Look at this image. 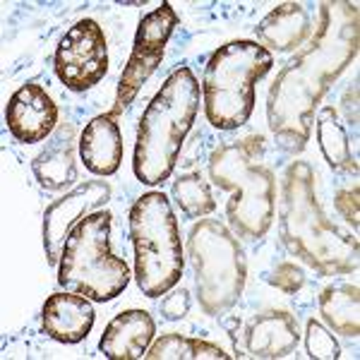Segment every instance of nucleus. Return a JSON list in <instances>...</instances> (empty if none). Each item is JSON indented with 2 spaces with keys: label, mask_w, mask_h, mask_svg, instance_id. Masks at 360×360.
<instances>
[{
  "label": "nucleus",
  "mask_w": 360,
  "mask_h": 360,
  "mask_svg": "<svg viewBox=\"0 0 360 360\" xmlns=\"http://www.w3.org/2000/svg\"><path fill=\"white\" fill-rule=\"evenodd\" d=\"M300 341L298 322L286 310H266L255 315L243 329L245 356L259 360H278L295 351Z\"/></svg>",
  "instance_id": "obj_13"
},
{
  "label": "nucleus",
  "mask_w": 360,
  "mask_h": 360,
  "mask_svg": "<svg viewBox=\"0 0 360 360\" xmlns=\"http://www.w3.org/2000/svg\"><path fill=\"white\" fill-rule=\"evenodd\" d=\"M5 123L17 142H41L56 130L58 106L41 84H22L10 96L8 108H5Z\"/></svg>",
  "instance_id": "obj_12"
},
{
  "label": "nucleus",
  "mask_w": 360,
  "mask_h": 360,
  "mask_svg": "<svg viewBox=\"0 0 360 360\" xmlns=\"http://www.w3.org/2000/svg\"><path fill=\"white\" fill-rule=\"evenodd\" d=\"M264 137L250 135L219 144L209 156V178L219 190L233 193L226 219L238 238L266 236L276 209V176L264 159Z\"/></svg>",
  "instance_id": "obj_3"
},
{
  "label": "nucleus",
  "mask_w": 360,
  "mask_h": 360,
  "mask_svg": "<svg viewBox=\"0 0 360 360\" xmlns=\"http://www.w3.org/2000/svg\"><path fill=\"white\" fill-rule=\"evenodd\" d=\"M147 360H226L229 353H224L219 346L209 341L190 339L180 334H166L156 339L152 348L144 353Z\"/></svg>",
  "instance_id": "obj_21"
},
{
  "label": "nucleus",
  "mask_w": 360,
  "mask_h": 360,
  "mask_svg": "<svg viewBox=\"0 0 360 360\" xmlns=\"http://www.w3.org/2000/svg\"><path fill=\"white\" fill-rule=\"evenodd\" d=\"M111 200V185L106 180H84L75 190H70L65 197L56 200L44 212V250L46 262L58 266L63 248H65L72 229L89 217L91 212L106 207Z\"/></svg>",
  "instance_id": "obj_11"
},
{
  "label": "nucleus",
  "mask_w": 360,
  "mask_h": 360,
  "mask_svg": "<svg viewBox=\"0 0 360 360\" xmlns=\"http://www.w3.org/2000/svg\"><path fill=\"white\" fill-rule=\"evenodd\" d=\"M173 200L183 209L188 219H202L217 209L214 195L209 190V183L200 171L183 173L176 183H173Z\"/></svg>",
  "instance_id": "obj_22"
},
{
  "label": "nucleus",
  "mask_w": 360,
  "mask_h": 360,
  "mask_svg": "<svg viewBox=\"0 0 360 360\" xmlns=\"http://www.w3.org/2000/svg\"><path fill=\"white\" fill-rule=\"evenodd\" d=\"M190 305H193V300H190L188 288L173 286L171 291L164 295V300H161V315H164V319H168V322H178V319H183L190 312Z\"/></svg>",
  "instance_id": "obj_26"
},
{
  "label": "nucleus",
  "mask_w": 360,
  "mask_h": 360,
  "mask_svg": "<svg viewBox=\"0 0 360 360\" xmlns=\"http://www.w3.org/2000/svg\"><path fill=\"white\" fill-rule=\"evenodd\" d=\"M334 207H336V212L341 214V219L353 226V231L360 229V188H358V183L348 190H339V193L334 195Z\"/></svg>",
  "instance_id": "obj_25"
},
{
  "label": "nucleus",
  "mask_w": 360,
  "mask_h": 360,
  "mask_svg": "<svg viewBox=\"0 0 360 360\" xmlns=\"http://www.w3.org/2000/svg\"><path fill=\"white\" fill-rule=\"evenodd\" d=\"M200 307L209 317L231 310L245 288V252L233 231L217 219H200L188 238Z\"/></svg>",
  "instance_id": "obj_8"
},
{
  "label": "nucleus",
  "mask_w": 360,
  "mask_h": 360,
  "mask_svg": "<svg viewBox=\"0 0 360 360\" xmlns=\"http://www.w3.org/2000/svg\"><path fill=\"white\" fill-rule=\"evenodd\" d=\"M79 154L84 166L96 176H113L123 161V135L111 113L96 115L79 135Z\"/></svg>",
  "instance_id": "obj_16"
},
{
  "label": "nucleus",
  "mask_w": 360,
  "mask_h": 360,
  "mask_svg": "<svg viewBox=\"0 0 360 360\" xmlns=\"http://www.w3.org/2000/svg\"><path fill=\"white\" fill-rule=\"evenodd\" d=\"M278 236L288 252L322 276L351 274L358 269V238L341 231L324 214L315 193V171L305 161H293L283 176Z\"/></svg>",
  "instance_id": "obj_2"
},
{
  "label": "nucleus",
  "mask_w": 360,
  "mask_h": 360,
  "mask_svg": "<svg viewBox=\"0 0 360 360\" xmlns=\"http://www.w3.org/2000/svg\"><path fill=\"white\" fill-rule=\"evenodd\" d=\"M75 125L65 123L51 135L49 144L32 161V171L46 190H65L77 180L75 164Z\"/></svg>",
  "instance_id": "obj_17"
},
{
  "label": "nucleus",
  "mask_w": 360,
  "mask_h": 360,
  "mask_svg": "<svg viewBox=\"0 0 360 360\" xmlns=\"http://www.w3.org/2000/svg\"><path fill=\"white\" fill-rule=\"evenodd\" d=\"M319 315L332 332L358 339L360 336V288L356 283H332L319 295Z\"/></svg>",
  "instance_id": "obj_19"
},
{
  "label": "nucleus",
  "mask_w": 360,
  "mask_h": 360,
  "mask_svg": "<svg viewBox=\"0 0 360 360\" xmlns=\"http://www.w3.org/2000/svg\"><path fill=\"white\" fill-rule=\"evenodd\" d=\"M274 65V56L257 41L219 46L205 68V115L217 130H238L255 111V89Z\"/></svg>",
  "instance_id": "obj_5"
},
{
  "label": "nucleus",
  "mask_w": 360,
  "mask_h": 360,
  "mask_svg": "<svg viewBox=\"0 0 360 360\" xmlns=\"http://www.w3.org/2000/svg\"><path fill=\"white\" fill-rule=\"evenodd\" d=\"M266 283L278 288L281 293L293 295L305 286V271L293 262H281L274 266V271H271L269 276H266Z\"/></svg>",
  "instance_id": "obj_24"
},
{
  "label": "nucleus",
  "mask_w": 360,
  "mask_h": 360,
  "mask_svg": "<svg viewBox=\"0 0 360 360\" xmlns=\"http://www.w3.org/2000/svg\"><path fill=\"white\" fill-rule=\"evenodd\" d=\"M259 44L269 46L278 53L298 51L312 34V17L303 3H283L255 27Z\"/></svg>",
  "instance_id": "obj_18"
},
{
  "label": "nucleus",
  "mask_w": 360,
  "mask_h": 360,
  "mask_svg": "<svg viewBox=\"0 0 360 360\" xmlns=\"http://www.w3.org/2000/svg\"><path fill=\"white\" fill-rule=\"evenodd\" d=\"M108 72V46L94 20H79L56 49V75L68 89L86 91Z\"/></svg>",
  "instance_id": "obj_10"
},
{
  "label": "nucleus",
  "mask_w": 360,
  "mask_h": 360,
  "mask_svg": "<svg viewBox=\"0 0 360 360\" xmlns=\"http://www.w3.org/2000/svg\"><path fill=\"white\" fill-rule=\"evenodd\" d=\"M111 212H94L72 229L58 262V283L65 291L106 303L127 288L130 269L111 252Z\"/></svg>",
  "instance_id": "obj_6"
},
{
  "label": "nucleus",
  "mask_w": 360,
  "mask_h": 360,
  "mask_svg": "<svg viewBox=\"0 0 360 360\" xmlns=\"http://www.w3.org/2000/svg\"><path fill=\"white\" fill-rule=\"evenodd\" d=\"M317 15L315 32L276 75L266 101L269 127L288 154L305 149L324 94L358 53L356 5L322 3Z\"/></svg>",
  "instance_id": "obj_1"
},
{
  "label": "nucleus",
  "mask_w": 360,
  "mask_h": 360,
  "mask_svg": "<svg viewBox=\"0 0 360 360\" xmlns=\"http://www.w3.org/2000/svg\"><path fill=\"white\" fill-rule=\"evenodd\" d=\"M200 111V84L190 68H178L161 84L137 127L132 171L139 183L159 185L171 178L180 149Z\"/></svg>",
  "instance_id": "obj_4"
},
{
  "label": "nucleus",
  "mask_w": 360,
  "mask_h": 360,
  "mask_svg": "<svg viewBox=\"0 0 360 360\" xmlns=\"http://www.w3.org/2000/svg\"><path fill=\"white\" fill-rule=\"evenodd\" d=\"M178 22H180V17L176 15V10L171 8V3H161V8H156L154 13L142 17V22H139V27H137V34H135V44H132L130 60H127L123 75H120L115 106L111 111L113 118L135 101L142 84L147 82L156 72V68L161 65L166 44H168V39H171L173 29L178 27Z\"/></svg>",
  "instance_id": "obj_9"
},
{
  "label": "nucleus",
  "mask_w": 360,
  "mask_h": 360,
  "mask_svg": "<svg viewBox=\"0 0 360 360\" xmlns=\"http://www.w3.org/2000/svg\"><path fill=\"white\" fill-rule=\"evenodd\" d=\"M305 348L307 356L315 360H336L341 356V348L336 344L334 334H329V329L319 324L317 319H310L305 327Z\"/></svg>",
  "instance_id": "obj_23"
},
{
  "label": "nucleus",
  "mask_w": 360,
  "mask_h": 360,
  "mask_svg": "<svg viewBox=\"0 0 360 360\" xmlns=\"http://www.w3.org/2000/svg\"><path fill=\"white\" fill-rule=\"evenodd\" d=\"M317 142L324 159H327V164L334 171L341 173L358 171V164L351 152V139H348V132L344 123L339 120V115H336L334 106H324L317 113Z\"/></svg>",
  "instance_id": "obj_20"
},
{
  "label": "nucleus",
  "mask_w": 360,
  "mask_h": 360,
  "mask_svg": "<svg viewBox=\"0 0 360 360\" xmlns=\"http://www.w3.org/2000/svg\"><path fill=\"white\" fill-rule=\"evenodd\" d=\"M94 307L79 293H53L41 307L44 332L58 344H79L94 327Z\"/></svg>",
  "instance_id": "obj_14"
},
{
  "label": "nucleus",
  "mask_w": 360,
  "mask_h": 360,
  "mask_svg": "<svg viewBox=\"0 0 360 360\" xmlns=\"http://www.w3.org/2000/svg\"><path fill=\"white\" fill-rule=\"evenodd\" d=\"M130 240L135 248L137 286L147 298L166 295L183 276L178 219L164 193H147L130 209Z\"/></svg>",
  "instance_id": "obj_7"
},
{
  "label": "nucleus",
  "mask_w": 360,
  "mask_h": 360,
  "mask_svg": "<svg viewBox=\"0 0 360 360\" xmlns=\"http://www.w3.org/2000/svg\"><path fill=\"white\" fill-rule=\"evenodd\" d=\"M156 334V324L147 310H125L115 315L98 341V351L108 360L144 358Z\"/></svg>",
  "instance_id": "obj_15"
}]
</instances>
